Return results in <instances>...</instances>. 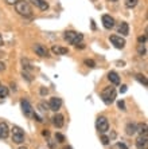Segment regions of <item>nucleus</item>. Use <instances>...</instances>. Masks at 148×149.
Listing matches in <instances>:
<instances>
[{
	"label": "nucleus",
	"mask_w": 148,
	"mask_h": 149,
	"mask_svg": "<svg viewBox=\"0 0 148 149\" xmlns=\"http://www.w3.org/2000/svg\"><path fill=\"white\" fill-rule=\"evenodd\" d=\"M0 46H3V38H1V35H0Z\"/></svg>",
	"instance_id": "obj_40"
},
{
	"label": "nucleus",
	"mask_w": 148,
	"mask_h": 149,
	"mask_svg": "<svg viewBox=\"0 0 148 149\" xmlns=\"http://www.w3.org/2000/svg\"><path fill=\"white\" fill-rule=\"evenodd\" d=\"M20 106H22V110H23L26 117H32V116H34V109H32L31 104H30L27 100H22Z\"/></svg>",
	"instance_id": "obj_6"
},
{
	"label": "nucleus",
	"mask_w": 148,
	"mask_h": 149,
	"mask_svg": "<svg viewBox=\"0 0 148 149\" xmlns=\"http://www.w3.org/2000/svg\"><path fill=\"white\" fill-rule=\"evenodd\" d=\"M62 104L63 102H62V100H61L59 97H53L51 100H50V102H48V109L57 113L59 109L62 108Z\"/></svg>",
	"instance_id": "obj_8"
},
{
	"label": "nucleus",
	"mask_w": 148,
	"mask_h": 149,
	"mask_svg": "<svg viewBox=\"0 0 148 149\" xmlns=\"http://www.w3.org/2000/svg\"><path fill=\"white\" fill-rule=\"evenodd\" d=\"M76 47H77V49H85V45H83L82 42H81V43H78V45H76Z\"/></svg>",
	"instance_id": "obj_37"
},
{
	"label": "nucleus",
	"mask_w": 148,
	"mask_h": 149,
	"mask_svg": "<svg viewBox=\"0 0 148 149\" xmlns=\"http://www.w3.org/2000/svg\"><path fill=\"white\" fill-rule=\"evenodd\" d=\"M19 149H27V148H26V146H20V148H19Z\"/></svg>",
	"instance_id": "obj_42"
},
{
	"label": "nucleus",
	"mask_w": 148,
	"mask_h": 149,
	"mask_svg": "<svg viewBox=\"0 0 148 149\" xmlns=\"http://www.w3.org/2000/svg\"><path fill=\"white\" fill-rule=\"evenodd\" d=\"M11 133H12V141L15 144H23L24 142V132L22 128L14 126V128L11 129Z\"/></svg>",
	"instance_id": "obj_4"
},
{
	"label": "nucleus",
	"mask_w": 148,
	"mask_h": 149,
	"mask_svg": "<svg viewBox=\"0 0 148 149\" xmlns=\"http://www.w3.org/2000/svg\"><path fill=\"white\" fill-rule=\"evenodd\" d=\"M34 51H35V54H36V55L42 56V58H47V56H50V55H48V50L46 49L43 45H39V43L34 46Z\"/></svg>",
	"instance_id": "obj_11"
},
{
	"label": "nucleus",
	"mask_w": 148,
	"mask_h": 149,
	"mask_svg": "<svg viewBox=\"0 0 148 149\" xmlns=\"http://www.w3.org/2000/svg\"><path fill=\"white\" fill-rule=\"evenodd\" d=\"M101 22H102V26L107 30H112V28L116 26V22H114V19L110 15H108V14H105V15H102V17H101Z\"/></svg>",
	"instance_id": "obj_9"
},
{
	"label": "nucleus",
	"mask_w": 148,
	"mask_h": 149,
	"mask_svg": "<svg viewBox=\"0 0 148 149\" xmlns=\"http://www.w3.org/2000/svg\"><path fill=\"white\" fill-rule=\"evenodd\" d=\"M65 149H72V148H65Z\"/></svg>",
	"instance_id": "obj_43"
},
{
	"label": "nucleus",
	"mask_w": 148,
	"mask_h": 149,
	"mask_svg": "<svg viewBox=\"0 0 148 149\" xmlns=\"http://www.w3.org/2000/svg\"><path fill=\"white\" fill-rule=\"evenodd\" d=\"M4 1H6L7 4H10V6H15V4H16L19 0H4Z\"/></svg>",
	"instance_id": "obj_33"
},
{
	"label": "nucleus",
	"mask_w": 148,
	"mask_h": 149,
	"mask_svg": "<svg viewBox=\"0 0 148 149\" xmlns=\"http://www.w3.org/2000/svg\"><path fill=\"white\" fill-rule=\"evenodd\" d=\"M51 51H53V54H55V55H65V54L69 52V50L65 49V47H59V46H53Z\"/></svg>",
	"instance_id": "obj_17"
},
{
	"label": "nucleus",
	"mask_w": 148,
	"mask_h": 149,
	"mask_svg": "<svg viewBox=\"0 0 148 149\" xmlns=\"http://www.w3.org/2000/svg\"><path fill=\"white\" fill-rule=\"evenodd\" d=\"M4 70H6V63L0 62V73H1V71H4Z\"/></svg>",
	"instance_id": "obj_35"
},
{
	"label": "nucleus",
	"mask_w": 148,
	"mask_h": 149,
	"mask_svg": "<svg viewBox=\"0 0 148 149\" xmlns=\"http://www.w3.org/2000/svg\"><path fill=\"white\" fill-rule=\"evenodd\" d=\"M55 140L62 144V142H65V136H63L62 133H55Z\"/></svg>",
	"instance_id": "obj_27"
},
{
	"label": "nucleus",
	"mask_w": 148,
	"mask_h": 149,
	"mask_svg": "<svg viewBox=\"0 0 148 149\" xmlns=\"http://www.w3.org/2000/svg\"><path fill=\"white\" fill-rule=\"evenodd\" d=\"M117 34H121L123 36H127L129 35V26H128L127 22H121L117 26Z\"/></svg>",
	"instance_id": "obj_12"
},
{
	"label": "nucleus",
	"mask_w": 148,
	"mask_h": 149,
	"mask_svg": "<svg viewBox=\"0 0 148 149\" xmlns=\"http://www.w3.org/2000/svg\"><path fill=\"white\" fill-rule=\"evenodd\" d=\"M10 136V129H8L6 122H0V140H6Z\"/></svg>",
	"instance_id": "obj_14"
},
{
	"label": "nucleus",
	"mask_w": 148,
	"mask_h": 149,
	"mask_svg": "<svg viewBox=\"0 0 148 149\" xmlns=\"http://www.w3.org/2000/svg\"><path fill=\"white\" fill-rule=\"evenodd\" d=\"M22 65H23V71H26V73H31L32 70H34L28 59H24V58L22 59Z\"/></svg>",
	"instance_id": "obj_19"
},
{
	"label": "nucleus",
	"mask_w": 148,
	"mask_h": 149,
	"mask_svg": "<svg viewBox=\"0 0 148 149\" xmlns=\"http://www.w3.org/2000/svg\"><path fill=\"white\" fill-rule=\"evenodd\" d=\"M47 93H48L47 89H45V87H42V89H41V94H42V95H46Z\"/></svg>",
	"instance_id": "obj_36"
},
{
	"label": "nucleus",
	"mask_w": 148,
	"mask_h": 149,
	"mask_svg": "<svg viewBox=\"0 0 148 149\" xmlns=\"http://www.w3.org/2000/svg\"><path fill=\"white\" fill-rule=\"evenodd\" d=\"M53 124H54V126H57V128L61 129L63 125H65V117H63L62 114L57 113V114L53 117Z\"/></svg>",
	"instance_id": "obj_13"
},
{
	"label": "nucleus",
	"mask_w": 148,
	"mask_h": 149,
	"mask_svg": "<svg viewBox=\"0 0 148 149\" xmlns=\"http://www.w3.org/2000/svg\"><path fill=\"white\" fill-rule=\"evenodd\" d=\"M63 38H65V40L67 42V43L76 46V45H78V43L82 42L83 35L77 32V31H66L65 35H63Z\"/></svg>",
	"instance_id": "obj_3"
},
{
	"label": "nucleus",
	"mask_w": 148,
	"mask_h": 149,
	"mask_svg": "<svg viewBox=\"0 0 148 149\" xmlns=\"http://www.w3.org/2000/svg\"><path fill=\"white\" fill-rule=\"evenodd\" d=\"M22 75H23V78H26V79H27L28 82H31V81H32L31 75H30L28 73H26V71H23V73H22Z\"/></svg>",
	"instance_id": "obj_32"
},
{
	"label": "nucleus",
	"mask_w": 148,
	"mask_h": 149,
	"mask_svg": "<svg viewBox=\"0 0 148 149\" xmlns=\"http://www.w3.org/2000/svg\"><path fill=\"white\" fill-rule=\"evenodd\" d=\"M31 1H32L34 6H36V7L42 11H46L48 8V3L46 1V0H31Z\"/></svg>",
	"instance_id": "obj_16"
},
{
	"label": "nucleus",
	"mask_w": 148,
	"mask_h": 149,
	"mask_svg": "<svg viewBox=\"0 0 148 149\" xmlns=\"http://www.w3.org/2000/svg\"><path fill=\"white\" fill-rule=\"evenodd\" d=\"M113 149H128V146L125 145L124 142H117V144H114Z\"/></svg>",
	"instance_id": "obj_28"
},
{
	"label": "nucleus",
	"mask_w": 148,
	"mask_h": 149,
	"mask_svg": "<svg viewBox=\"0 0 148 149\" xmlns=\"http://www.w3.org/2000/svg\"><path fill=\"white\" fill-rule=\"evenodd\" d=\"M101 98L107 105L113 104L114 100H116V89L113 86H108L105 87L102 91H101Z\"/></svg>",
	"instance_id": "obj_2"
},
{
	"label": "nucleus",
	"mask_w": 148,
	"mask_h": 149,
	"mask_svg": "<svg viewBox=\"0 0 148 149\" xmlns=\"http://www.w3.org/2000/svg\"><path fill=\"white\" fill-rule=\"evenodd\" d=\"M83 63H85V66H88V67H96V62H94L93 59H85L83 61Z\"/></svg>",
	"instance_id": "obj_26"
},
{
	"label": "nucleus",
	"mask_w": 148,
	"mask_h": 149,
	"mask_svg": "<svg viewBox=\"0 0 148 149\" xmlns=\"http://www.w3.org/2000/svg\"><path fill=\"white\" fill-rule=\"evenodd\" d=\"M127 90H128V86H127V85H121V87H120V93H125Z\"/></svg>",
	"instance_id": "obj_34"
},
{
	"label": "nucleus",
	"mask_w": 148,
	"mask_h": 149,
	"mask_svg": "<svg viewBox=\"0 0 148 149\" xmlns=\"http://www.w3.org/2000/svg\"><path fill=\"white\" fill-rule=\"evenodd\" d=\"M125 133L128 136H133L136 133V124L135 122H128L127 126H125Z\"/></svg>",
	"instance_id": "obj_18"
},
{
	"label": "nucleus",
	"mask_w": 148,
	"mask_h": 149,
	"mask_svg": "<svg viewBox=\"0 0 148 149\" xmlns=\"http://www.w3.org/2000/svg\"><path fill=\"white\" fill-rule=\"evenodd\" d=\"M108 1H112V3H114V1H119V0H108Z\"/></svg>",
	"instance_id": "obj_41"
},
{
	"label": "nucleus",
	"mask_w": 148,
	"mask_h": 149,
	"mask_svg": "<svg viewBox=\"0 0 148 149\" xmlns=\"http://www.w3.org/2000/svg\"><path fill=\"white\" fill-rule=\"evenodd\" d=\"M139 0H125V7L127 8H135L137 6Z\"/></svg>",
	"instance_id": "obj_24"
},
{
	"label": "nucleus",
	"mask_w": 148,
	"mask_h": 149,
	"mask_svg": "<svg viewBox=\"0 0 148 149\" xmlns=\"http://www.w3.org/2000/svg\"><path fill=\"white\" fill-rule=\"evenodd\" d=\"M11 87H12L14 91H16V85H15V83H11Z\"/></svg>",
	"instance_id": "obj_39"
},
{
	"label": "nucleus",
	"mask_w": 148,
	"mask_h": 149,
	"mask_svg": "<svg viewBox=\"0 0 148 149\" xmlns=\"http://www.w3.org/2000/svg\"><path fill=\"white\" fill-rule=\"evenodd\" d=\"M42 134L45 136V137H48V136H50V132H48V130H43V132H42Z\"/></svg>",
	"instance_id": "obj_38"
},
{
	"label": "nucleus",
	"mask_w": 148,
	"mask_h": 149,
	"mask_svg": "<svg viewBox=\"0 0 148 149\" xmlns=\"http://www.w3.org/2000/svg\"><path fill=\"white\" fill-rule=\"evenodd\" d=\"M137 42L139 43H147V35H141V36H139Z\"/></svg>",
	"instance_id": "obj_31"
},
{
	"label": "nucleus",
	"mask_w": 148,
	"mask_h": 149,
	"mask_svg": "<svg viewBox=\"0 0 148 149\" xmlns=\"http://www.w3.org/2000/svg\"><path fill=\"white\" fill-rule=\"evenodd\" d=\"M136 148L137 149H148V137L147 134H140L136 140Z\"/></svg>",
	"instance_id": "obj_10"
},
{
	"label": "nucleus",
	"mask_w": 148,
	"mask_h": 149,
	"mask_svg": "<svg viewBox=\"0 0 148 149\" xmlns=\"http://www.w3.org/2000/svg\"><path fill=\"white\" fill-rule=\"evenodd\" d=\"M117 106H119L121 110H127V109H125V102L123 100H120L119 102H117Z\"/></svg>",
	"instance_id": "obj_30"
},
{
	"label": "nucleus",
	"mask_w": 148,
	"mask_h": 149,
	"mask_svg": "<svg viewBox=\"0 0 148 149\" xmlns=\"http://www.w3.org/2000/svg\"><path fill=\"white\" fill-rule=\"evenodd\" d=\"M136 133H140V134H147V124H140L136 125Z\"/></svg>",
	"instance_id": "obj_20"
},
{
	"label": "nucleus",
	"mask_w": 148,
	"mask_h": 149,
	"mask_svg": "<svg viewBox=\"0 0 148 149\" xmlns=\"http://www.w3.org/2000/svg\"><path fill=\"white\" fill-rule=\"evenodd\" d=\"M38 108L41 109L42 113H46L47 110H50V109H48V104H46V102H41V104L38 105Z\"/></svg>",
	"instance_id": "obj_25"
},
{
	"label": "nucleus",
	"mask_w": 148,
	"mask_h": 149,
	"mask_svg": "<svg viewBox=\"0 0 148 149\" xmlns=\"http://www.w3.org/2000/svg\"><path fill=\"white\" fill-rule=\"evenodd\" d=\"M135 78H136V79H137L139 82H140V83H141V85H143V86H144V87H147V86H148L147 77H145V75H143V74H136V77H135Z\"/></svg>",
	"instance_id": "obj_21"
},
{
	"label": "nucleus",
	"mask_w": 148,
	"mask_h": 149,
	"mask_svg": "<svg viewBox=\"0 0 148 149\" xmlns=\"http://www.w3.org/2000/svg\"><path fill=\"white\" fill-rule=\"evenodd\" d=\"M8 94H10L8 87L7 86H3V85H0V98H7Z\"/></svg>",
	"instance_id": "obj_22"
},
{
	"label": "nucleus",
	"mask_w": 148,
	"mask_h": 149,
	"mask_svg": "<svg viewBox=\"0 0 148 149\" xmlns=\"http://www.w3.org/2000/svg\"><path fill=\"white\" fill-rule=\"evenodd\" d=\"M137 52L139 55L144 56L145 54H147V47H145V43H139L137 45Z\"/></svg>",
	"instance_id": "obj_23"
},
{
	"label": "nucleus",
	"mask_w": 148,
	"mask_h": 149,
	"mask_svg": "<svg viewBox=\"0 0 148 149\" xmlns=\"http://www.w3.org/2000/svg\"><path fill=\"white\" fill-rule=\"evenodd\" d=\"M108 79L110 81V83H113V85H120V77H119V74L116 71H109Z\"/></svg>",
	"instance_id": "obj_15"
},
{
	"label": "nucleus",
	"mask_w": 148,
	"mask_h": 149,
	"mask_svg": "<svg viewBox=\"0 0 148 149\" xmlns=\"http://www.w3.org/2000/svg\"><path fill=\"white\" fill-rule=\"evenodd\" d=\"M109 40L112 42V45L116 47V49H124L125 47V39L121 38V35H110Z\"/></svg>",
	"instance_id": "obj_7"
},
{
	"label": "nucleus",
	"mask_w": 148,
	"mask_h": 149,
	"mask_svg": "<svg viewBox=\"0 0 148 149\" xmlns=\"http://www.w3.org/2000/svg\"><path fill=\"white\" fill-rule=\"evenodd\" d=\"M96 128L97 130L100 133H107L108 130H109V121H108V118L107 117H104V116H101V117L97 118V121H96Z\"/></svg>",
	"instance_id": "obj_5"
},
{
	"label": "nucleus",
	"mask_w": 148,
	"mask_h": 149,
	"mask_svg": "<svg viewBox=\"0 0 148 149\" xmlns=\"http://www.w3.org/2000/svg\"><path fill=\"white\" fill-rule=\"evenodd\" d=\"M109 141H110V139L108 137V136H105V134L101 136V142H102L104 145H108V144H109Z\"/></svg>",
	"instance_id": "obj_29"
},
{
	"label": "nucleus",
	"mask_w": 148,
	"mask_h": 149,
	"mask_svg": "<svg viewBox=\"0 0 148 149\" xmlns=\"http://www.w3.org/2000/svg\"><path fill=\"white\" fill-rule=\"evenodd\" d=\"M15 10L16 12L20 16H24V17H32V8L31 6L24 1V0H19L16 4H15Z\"/></svg>",
	"instance_id": "obj_1"
}]
</instances>
